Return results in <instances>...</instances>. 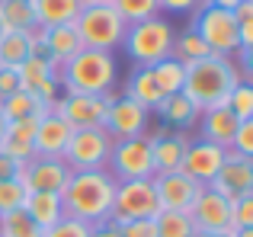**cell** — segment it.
<instances>
[{
  "mask_svg": "<svg viewBox=\"0 0 253 237\" xmlns=\"http://www.w3.org/2000/svg\"><path fill=\"white\" fill-rule=\"evenodd\" d=\"M116 199V176L109 170H71L68 183L61 189V205L68 218L103 225L112 215Z\"/></svg>",
  "mask_w": 253,
  "mask_h": 237,
  "instance_id": "1",
  "label": "cell"
},
{
  "mask_svg": "<svg viewBox=\"0 0 253 237\" xmlns=\"http://www.w3.org/2000/svg\"><path fill=\"white\" fill-rule=\"evenodd\" d=\"M244 77V71L237 68L234 58H224V55H205L199 61L186 64V77H183V90L199 109H209L218 106V103L228 100V93L237 87Z\"/></svg>",
  "mask_w": 253,
  "mask_h": 237,
  "instance_id": "2",
  "label": "cell"
},
{
  "mask_svg": "<svg viewBox=\"0 0 253 237\" xmlns=\"http://www.w3.org/2000/svg\"><path fill=\"white\" fill-rule=\"evenodd\" d=\"M119 80V64L112 51L81 48L71 61L58 68L61 93H112Z\"/></svg>",
  "mask_w": 253,
  "mask_h": 237,
  "instance_id": "3",
  "label": "cell"
},
{
  "mask_svg": "<svg viewBox=\"0 0 253 237\" xmlns=\"http://www.w3.org/2000/svg\"><path fill=\"white\" fill-rule=\"evenodd\" d=\"M74 29H77V36H81L84 48L116 51V48H122L128 23L112 10L109 0H86L81 6V13L74 16Z\"/></svg>",
  "mask_w": 253,
  "mask_h": 237,
  "instance_id": "4",
  "label": "cell"
},
{
  "mask_svg": "<svg viewBox=\"0 0 253 237\" xmlns=\"http://www.w3.org/2000/svg\"><path fill=\"white\" fill-rule=\"evenodd\" d=\"M173 39H176L173 23H167L164 16H151V19H141V23H128L122 48L128 51L135 68H151V64L170 58Z\"/></svg>",
  "mask_w": 253,
  "mask_h": 237,
  "instance_id": "5",
  "label": "cell"
},
{
  "mask_svg": "<svg viewBox=\"0 0 253 237\" xmlns=\"http://www.w3.org/2000/svg\"><path fill=\"white\" fill-rule=\"evenodd\" d=\"M189 29L199 32V39L205 42V48H209L211 55L234 58L237 48H241V32H237V19H234V13H231V10L202 3L196 13H192Z\"/></svg>",
  "mask_w": 253,
  "mask_h": 237,
  "instance_id": "6",
  "label": "cell"
},
{
  "mask_svg": "<svg viewBox=\"0 0 253 237\" xmlns=\"http://www.w3.org/2000/svg\"><path fill=\"white\" fill-rule=\"evenodd\" d=\"M106 170L116 176V183H125V180H151V176H154L151 131L135 135V138H119V141H112Z\"/></svg>",
  "mask_w": 253,
  "mask_h": 237,
  "instance_id": "7",
  "label": "cell"
},
{
  "mask_svg": "<svg viewBox=\"0 0 253 237\" xmlns=\"http://www.w3.org/2000/svg\"><path fill=\"white\" fill-rule=\"evenodd\" d=\"M109 151L112 138L106 128H74L61 160L68 163V170H106Z\"/></svg>",
  "mask_w": 253,
  "mask_h": 237,
  "instance_id": "8",
  "label": "cell"
},
{
  "mask_svg": "<svg viewBox=\"0 0 253 237\" xmlns=\"http://www.w3.org/2000/svg\"><path fill=\"white\" fill-rule=\"evenodd\" d=\"M161 212V202L154 193V180H125L116 183V199H112L109 221H138V218H154Z\"/></svg>",
  "mask_w": 253,
  "mask_h": 237,
  "instance_id": "9",
  "label": "cell"
},
{
  "mask_svg": "<svg viewBox=\"0 0 253 237\" xmlns=\"http://www.w3.org/2000/svg\"><path fill=\"white\" fill-rule=\"evenodd\" d=\"M112 93H61L55 100V113L71 128H103Z\"/></svg>",
  "mask_w": 253,
  "mask_h": 237,
  "instance_id": "10",
  "label": "cell"
},
{
  "mask_svg": "<svg viewBox=\"0 0 253 237\" xmlns=\"http://www.w3.org/2000/svg\"><path fill=\"white\" fill-rule=\"evenodd\" d=\"M68 176H71V170L61 157H39V154H32L29 160H19V170H16V180L29 193H58L61 196Z\"/></svg>",
  "mask_w": 253,
  "mask_h": 237,
  "instance_id": "11",
  "label": "cell"
},
{
  "mask_svg": "<svg viewBox=\"0 0 253 237\" xmlns=\"http://www.w3.org/2000/svg\"><path fill=\"white\" fill-rule=\"evenodd\" d=\"M211 193H218L221 199L234 202L241 196H253V157H244L237 151H224V163L215 173V180L209 183Z\"/></svg>",
  "mask_w": 253,
  "mask_h": 237,
  "instance_id": "12",
  "label": "cell"
},
{
  "mask_svg": "<svg viewBox=\"0 0 253 237\" xmlns=\"http://www.w3.org/2000/svg\"><path fill=\"white\" fill-rule=\"evenodd\" d=\"M19 74V87L23 90H32V93L39 96V100L45 103V106H55V100L61 96V83H58V68L48 61V58L42 55V51H32L29 58H26L23 64L16 68Z\"/></svg>",
  "mask_w": 253,
  "mask_h": 237,
  "instance_id": "13",
  "label": "cell"
},
{
  "mask_svg": "<svg viewBox=\"0 0 253 237\" xmlns=\"http://www.w3.org/2000/svg\"><path fill=\"white\" fill-rule=\"evenodd\" d=\"M192 228L196 231H209V234H231V202L221 199L218 193H211L209 186L199 189V196L192 199L189 212Z\"/></svg>",
  "mask_w": 253,
  "mask_h": 237,
  "instance_id": "14",
  "label": "cell"
},
{
  "mask_svg": "<svg viewBox=\"0 0 253 237\" xmlns=\"http://www.w3.org/2000/svg\"><path fill=\"white\" fill-rule=\"evenodd\" d=\"M224 151L228 148L211 144V141H205V138H189V148H186V154H183L179 170H183L189 180L209 186V183L215 180V173L221 170V163H224Z\"/></svg>",
  "mask_w": 253,
  "mask_h": 237,
  "instance_id": "15",
  "label": "cell"
},
{
  "mask_svg": "<svg viewBox=\"0 0 253 237\" xmlns=\"http://www.w3.org/2000/svg\"><path fill=\"white\" fill-rule=\"evenodd\" d=\"M154 193H157V202L161 208H170V212H189L192 199L199 196L202 183L189 180L183 170H170V173H154Z\"/></svg>",
  "mask_w": 253,
  "mask_h": 237,
  "instance_id": "16",
  "label": "cell"
},
{
  "mask_svg": "<svg viewBox=\"0 0 253 237\" xmlns=\"http://www.w3.org/2000/svg\"><path fill=\"white\" fill-rule=\"evenodd\" d=\"M148 118H151V113L144 106L125 100V96H112L103 128L109 131L112 141H119V138H135V135H144V131H148Z\"/></svg>",
  "mask_w": 253,
  "mask_h": 237,
  "instance_id": "17",
  "label": "cell"
},
{
  "mask_svg": "<svg viewBox=\"0 0 253 237\" xmlns=\"http://www.w3.org/2000/svg\"><path fill=\"white\" fill-rule=\"evenodd\" d=\"M36 45H39V51H42L55 68H61L64 61H71V58L84 48V42H81V36H77L74 23L45 26V29H39V26H36Z\"/></svg>",
  "mask_w": 253,
  "mask_h": 237,
  "instance_id": "18",
  "label": "cell"
},
{
  "mask_svg": "<svg viewBox=\"0 0 253 237\" xmlns=\"http://www.w3.org/2000/svg\"><path fill=\"white\" fill-rule=\"evenodd\" d=\"M186 148H189V131H173V128L151 131V157H154V173H170V170H179Z\"/></svg>",
  "mask_w": 253,
  "mask_h": 237,
  "instance_id": "19",
  "label": "cell"
},
{
  "mask_svg": "<svg viewBox=\"0 0 253 237\" xmlns=\"http://www.w3.org/2000/svg\"><path fill=\"white\" fill-rule=\"evenodd\" d=\"M71 125L64 122L55 109H48L42 118L36 122V138H32V154L39 157H61L64 148H68V138H71Z\"/></svg>",
  "mask_w": 253,
  "mask_h": 237,
  "instance_id": "20",
  "label": "cell"
},
{
  "mask_svg": "<svg viewBox=\"0 0 253 237\" xmlns=\"http://www.w3.org/2000/svg\"><path fill=\"white\" fill-rule=\"evenodd\" d=\"M237 125H241V118H234V113H231L224 103H218V106H209V109L199 113V138L228 148L234 131H237Z\"/></svg>",
  "mask_w": 253,
  "mask_h": 237,
  "instance_id": "21",
  "label": "cell"
},
{
  "mask_svg": "<svg viewBox=\"0 0 253 237\" xmlns=\"http://www.w3.org/2000/svg\"><path fill=\"white\" fill-rule=\"evenodd\" d=\"M154 113L161 116L164 128L189 131V128H196V125H199V113H202V109H199L186 93H173V96H164V100L157 103Z\"/></svg>",
  "mask_w": 253,
  "mask_h": 237,
  "instance_id": "22",
  "label": "cell"
},
{
  "mask_svg": "<svg viewBox=\"0 0 253 237\" xmlns=\"http://www.w3.org/2000/svg\"><path fill=\"white\" fill-rule=\"evenodd\" d=\"M36 29H6L0 36V68H13L16 71L26 58L36 51Z\"/></svg>",
  "mask_w": 253,
  "mask_h": 237,
  "instance_id": "23",
  "label": "cell"
},
{
  "mask_svg": "<svg viewBox=\"0 0 253 237\" xmlns=\"http://www.w3.org/2000/svg\"><path fill=\"white\" fill-rule=\"evenodd\" d=\"M125 100L138 103V106H144L148 113H154V106L164 100L161 87H157L154 74H151V68H135L128 77H125Z\"/></svg>",
  "mask_w": 253,
  "mask_h": 237,
  "instance_id": "24",
  "label": "cell"
},
{
  "mask_svg": "<svg viewBox=\"0 0 253 237\" xmlns=\"http://www.w3.org/2000/svg\"><path fill=\"white\" fill-rule=\"evenodd\" d=\"M23 212L29 215L32 225L42 228V231L51 228V225H58V221L64 218V205H61V196L58 193H29Z\"/></svg>",
  "mask_w": 253,
  "mask_h": 237,
  "instance_id": "25",
  "label": "cell"
},
{
  "mask_svg": "<svg viewBox=\"0 0 253 237\" xmlns=\"http://www.w3.org/2000/svg\"><path fill=\"white\" fill-rule=\"evenodd\" d=\"M32 13H36V26H61V23H74V16L81 13L84 0H29Z\"/></svg>",
  "mask_w": 253,
  "mask_h": 237,
  "instance_id": "26",
  "label": "cell"
},
{
  "mask_svg": "<svg viewBox=\"0 0 253 237\" xmlns=\"http://www.w3.org/2000/svg\"><path fill=\"white\" fill-rule=\"evenodd\" d=\"M0 113H3L6 122H16V118H42L45 113H48V106H45L32 90L19 87L16 93H10L3 103H0Z\"/></svg>",
  "mask_w": 253,
  "mask_h": 237,
  "instance_id": "27",
  "label": "cell"
},
{
  "mask_svg": "<svg viewBox=\"0 0 253 237\" xmlns=\"http://www.w3.org/2000/svg\"><path fill=\"white\" fill-rule=\"evenodd\" d=\"M151 74H154V80H157V87H161V93H164V96H173V93H179V90H183L186 64L176 61V58L170 55V58H164V61L151 64Z\"/></svg>",
  "mask_w": 253,
  "mask_h": 237,
  "instance_id": "28",
  "label": "cell"
},
{
  "mask_svg": "<svg viewBox=\"0 0 253 237\" xmlns=\"http://www.w3.org/2000/svg\"><path fill=\"white\" fill-rule=\"evenodd\" d=\"M0 23L3 29H36V13L29 0H0Z\"/></svg>",
  "mask_w": 253,
  "mask_h": 237,
  "instance_id": "29",
  "label": "cell"
},
{
  "mask_svg": "<svg viewBox=\"0 0 253 237\" xmlns=\"http://www.w3.org/2000/svg\"><path fill=\"white\" fill-rule=\"evenodd\" d=\"M154 231L157 237H192V218L186 212H170V208H161L154 215Z\"/></svg>",
  "mask_w": 253,
  "mask_h": 237,
  "instance_id": "30",
  "label": "cell"
},
{
  "mask_svg": "<svg viewBox=\"0 0 253 237\" xmlns=\"http://www.w3.org/2000/svg\"><path fill=\"white\" fill-rule=\"evenodd\" d=\"M170 55L176 58V61H183V64H192V61H199V58L211 55V51L205 48V42L199 39L196 29H183L176 39H173V51Z\"/></svg>",
  "mask_w": 253,
  "mask_h": 237,
  "instance_id": "31",
  "label": "cell"
},
{
  "mask_svg": "<svg viewBox=\"0 0 253 237\" xmlns=\"http://www.w3.org/2000/svg\"><path fill=\"white\" fill-rule=\"evenodd\" d=\"M109 3L125 23H141V19L161 16V3L157 0H109Z\"/></svg>",
  "mask_w": 253,
  "mask_h": 237,
  "instance_id": "32",
  "label": "cell"
},
{
  "mask_svg": "<svg viewBox=\"0 0 253 237\" xmlns=\"http://www.w3.org/2000/svg\"><path fill=\"white\" fill-rule=\"evenodd\" d=\"M0 237H42V228H36L32 218L19 208L0 218Z\"/></svg>",
  "mask_w": 253,
  "mask_h": 237,
  "instance_id": "33",
  "label": "cell"
},
{
  "mask_svg": "<svg viewBox=\"0 0 253 237\" xmlns=\"http://www.w3.org/2000/svg\"><path fill=\"white\" fill-rule=\"evenodd\" d=\"M26 196H29V189L19 180H0V218L10 212H19L26 205Z\"/></svg>",
  "mask_w": 253,
  "mask_h": 237,
  "instance_id": "34",
  "label": "cell"
},
{
  "mask_svg": "<svg viewBox=\"0 0 253 237\" xmlns=\"http://www.w3.org/2000/svg\"><path fill=\"white\" fill-rule=\"evenodd\" d=\"M224 106L234 113V118H241V122H247L253 118V87L247 80H241L234 90L228 93V100H224Z\"/></svg>",
  "mask_w": 253,
  "mask_h": 237,
  "instance_id": "35",
  "label": "cell"
},
{
  "mask_svg": "<svg viewBox=\"0 0 253 237\" xmlns=\"http://www.w3.org/2000/svg\"><path fill=\"white\" fill-rule=\"evenodd\" d=\"M93 234V225H86V221H77V218H68L64 215L58 225L45 228L42 237H90Z\"/></svg>",
  "mask_w": 253,
  "mask_h": 237,
  "instance_id": "36",
  "label": "cell"
},
{
  "mask_svg": "<svg viewBox=\"0 0 253 237\" xmlns=\"http://www.w3.org/2000/svg\"><path fill=\"white\" fill-rule=\"evenodd\" d=\"M253 228V196H241L231 202V231Z\"/></svg>",
  "mask_w": 253,
  "mask_h": 237,
  "instance_id": "37",
  "label": "cell"
},
{
  "mask_svg": "<svg viewBox=\"0 0 253 237\" xmlns=\"http://www.w3.org/2000/svg\"><path fill=\"white\" fill-rule=\"evenodd\" d=\"M228 148L237 151V154H244V157H253V118L237 125V131H234V138H231Z\"/></svg>",
  "mask_w": 253,
  "mask_h": 237,
  "instance_id": "38",
  "label": "cell"
},
{
  "mask_svg": "<svg viewBox=\"0 0 253 237\" xmlns=\"http://www.w3.org/2000/svg\"><path fill=\"white\" fill-rule=\"evenodd\" d=\"M122 237H157L154 231V218H138V221H122L119 225Z\"/></svg>",
  "mask_w": 253,
  "mask_h": 237,
  "instance_id": "39",
  "label": "cell"
},
{
  "mask_svg": "<svg viewBox=\"0 0 253 237\" xmlns=\"http://www.w3.org/2000/svg\"><path fill=\"white\" fill-rule=\"evenodd\" d=\"M19 90V74L13 68H0V103Z\"/></svg>",
  "mask_w": 253,
  "mask_h": 237,
  "instance_id": "40",
  "label": "cell"
},
{
  "mask_svg": "<svg viewBox=\"0 0 253 237\" xmlns=\"http://www.w3.org/2000/svg\"><path fill=\"white\" fill-rule=\"evenodd\" d=\"M157 3H161V10H167V13H196L205 0H157Z\"/></svg>",
  "mask_w": 253,
  "mask_h": 237,
  "instance_id": "41",
  "label": "cell"
},
{
  "mask_svg": "<svg viewBox=\"0 0 253 237\" xmlns=\"http://www.w3.org/2000/svg\"><path fill=\"white\" fill-rule=\"evenodd\" d=\"M16 170H19V160H13L0 151V180H16Z\"/></svg>",
  "mask_w": 253,
  "mask_h": 237,
  "instance_id": "42",
  "label": "cell"
},
{
  "mask_svg": "<svg viewBox=\"0 0 253 237\" xmlns=\"http://www.w3.org/2000/svg\"><path fill=\"white\" fill-rule=\"evenodd\" d=\"M90 237H122L116 221H103V225H93V234Z\"/></svg>",
  "mask_w": 253,
  "mask_h": 237,
  "instance_id": "43",
  "label": "cell"
},
{
  "mask_svg": "<svg viewBox=\"0 0 253 237\" xmlns=\"http://www.w3.org/2000/svg\"><path fill=\"white\" fill-rule=\"evenodd\" d=\"M205 3L221 6V10H234V6H237V3H244V0H205Z\"/></svg>",
  "mask_w": 253,
  "mask_h": 237,
  "instance_id": "44",
  "label": "cell"
},
{
  "mask_svg": "<svg viewBox=\"0 0 253 237\" xmlns=\"http://www.w3.org/2000/svg\"><path fill=\"white\" fill-rule=\"evenodd\" d=\"M231 237H253V228H237V231H231Z\"/></svg>",
  "mask_w": 253,
  "mask_h": 237,
  "instance_id": "45",
  "label": "cell"
},
{
  "mask_svg": "<svg viewBox=\"0 0 253 237\" xmlns=\"http://www.w3.org/2000/svg\"><path fill=\"white\" fill-rule=\"evenodd\" d=\"M192 237H231V234H209V231H192Z\"/></svg>",
  "mask_w": 253,
  "mask_h": 237,
  "instance_id": "46",
  "label": "cell"
},
{
  "mask_svg": "<svg viewBox=\"0 0 253 237\" xmlns=\"http://www.w3.org/2000/svg\"><path fill=\"white\" fill-rule=\"evenodd\" d=\"M3 131H6V118H3V113H0V138H3Z\"/></svg>",
  "mask_w": 253,
  "mask_h": 237,
  "instance_id": "47",
  "label": "cell"
},
{
  "mask_svg": "<svg viewBox=\"0 0 253 237\" xmlns=\"http://www.w3.org/2000/svg\"><path fill=\"white\" fill-rule=\"evenodd\" d=\"M3 32H6V29H3V23H0V36H3Z\"/></svg>",
  "mask_w": 253,
  "mask_h": 237,
  "instance_id": "48",
  "label": "cell"
},
{
  "mask_svg": "<svg viewBox=\"0 0 253 237\" xmlns=\"http://www.w3.org/2000/svg\"><path fill=\"white\" fill-rule=\"evenodd\" d=\"M84 3H86V0H84Z\"/></svg>",
  "mask_w": 253,
  "mask_h": 237,
  "instance_id": "49",
  "label": "cell"
}]
</instances>
